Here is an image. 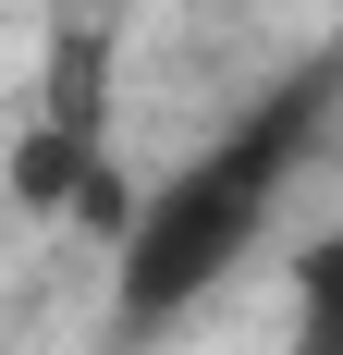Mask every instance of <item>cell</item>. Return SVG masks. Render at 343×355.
<instances>
[{
    "label": "cell",
    "instance_id": "7a4b0ae2",
    "mask_svg": "<svg viewBox=\"0 0 343 355\" xmlns=\"http://www.w3.org/2000/svg\"><path fill=\"white\" fill-rule=\"evenodd\" d=\"M294 355H343V220L294 245Z\"/></svg>",
    "mask_w": 343,
    "mask_h": 355
},
{
    "label": "cell",
    "instance_id": "6da1fadb",
    "mask_svg": "<svg viewBox=\"0 0 343 355\" xmlns=\"http://www.w3.org/2000/svg\"><path fill=\"white\" fill-rule=\"evenodd\" d=\"M331 135H343V37H319L307 62H282L184 172H160L123 209V245H110V343H147V331L196 319L208 294L270 245V220L331 159Z\"/></svg>",
    "mask_w": 343,
    "mask_h": 355
}]
</instances>
